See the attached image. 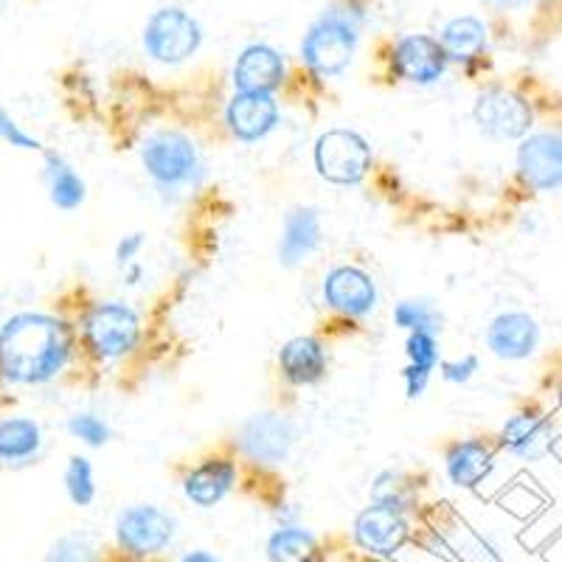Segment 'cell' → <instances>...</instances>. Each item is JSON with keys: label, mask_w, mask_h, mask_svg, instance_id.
I'll return each instance as SVG.
<instances>
[{"label": "cell", "mask_w": 562, "mask_h": 562, "mask_svg": "<svg viewBox=\"0 0 562 562\" xmlns=\"http://www.w3.org/2000/svg\"><path fill=\"white\" fill-rule=\"evenodd\" d=\"M74 333L57 315L18 313L0 326V378L12 385H43L63 374Z\"/></svg>", "instance_id": "obj_1"}, {"label": "cell", "mask_w": 562, "mask_h": 562, "mask_svg": "<svg viewBox=\"0 0 562 562\" xmlns=\"http://www.w3.org/2000/svg\"><path fill=\"white\" fill-rule=\"evenodd\" d=\"M358 18L349 12H324L301 43V59L315 77L333 79L349 68L358 48Z\"/></svg>", "instance_id": "obj_2"}, {"label": "cell", "mask_w": 562, "mask_h": 562, "mask_svg": "<svg viewBox=\"0 0 562 562\" xmlns=\"http://www.w3.org/2000/svg\"><path fill=\"white\" fill-rule=\"evenodd\" d=\"M140 164H144V172L164 192L192 186L203 169L194 140L178 130H160V133L149 135L140 147Z\"/></svg>", "instance_id": "obj_3"}, {"label": "cell", "mask_w": 562, "mask_h": 562, "mask_svg": "<svg viewBox=\"0 0 562 562\" xmlns=\"http://www.w3.org/2000/svg\"><path fill=\"white\" fill-rule=\"evenodd\" d=\"M82 338L97 360H119L138 346L140 318L124 301H99L85 313Z\"/></svg>", "instance_id": "obj_4"}, {"label": "cell", "mask_w": 562, "mask_h": 562, "mask_svg": "<svg viewBox=\"0 0 562 562\" xmlns=\"http://www.w3.org/2000/svg\"><path fill=\"white\" fill-rule=\"evenodd\" d=\"M313 160L326 183L358 186L369 175L374 155L369 140L355 130H329L315 140Z\"/></svg>", "instance_id": "obj_5"}, {"label": "cell", "mask_w": 562, "mask_h": 562, "mask_svg": "<svg viewBox=\"0 0 562 562\" xmlns=\"http://www.w3.org/2000/svg\"><path fill=\"white\" fill-rule=\"evenodd\" d=\"M203 43V29L178 7L158 9L144 26V52L160 65H183Z\"/></svg>", "instance_id": "obj_6"}, {"label": "cell", "mask_w": 562, "mask_h": 562, "mask_svg": "<svg viewBox=\"0 0 562 562\" xmlns=\"http://www.w3.org/2000/svg\"><path fill=\"white\" fill-rule=\"evenodd\" d=\"M115 540L127 554L153 557L175 540V518L153 504H135L115 518Z\"/></svg>", "instance_id": "obj_7"}, {"label": "cell", "mask_w": 562, "mask_h": 562, "mask_svg": "<svg viewBox=\"0 0 562 562\" xmlns=\"http://www.w3.org/2000/svg\"><path fill=\"white\" fill-rule=\"evenodd\" d=\"M473 119L481 133L495 140H524L535 124L529 102L506 88H490L479 93L473 104Z\"/></svg>", "instance_id": "obj_8"}, {"label": "cell", "mask_w": 562, "mask_h": 562, "mask_svg": "<svg viewBox=\"0 0 562 562\" xmlns=\"http://www.w3.org/2000/svg\"><path fill=\"white\" fill-rule=\"evenodd\" d=\"M239 450L248 456L250 461L265 467H276L281 461H288L290 450L295 445V428L288 416L281 414H254L248 422H243L239 428Z\"/></svg>", "instance_id": "obj_9"}, {"label": "cell", "mask_w": 562, "mask_h": 562, "mask_svg": "<svg viewBox=\"0 0 562 562\" xmlns=\"http://www.w3.org/2000/svg\"><path fill=\"white\" fill-rule=\"evenodd\" d=\"M450 59L441 43L428 34H405L391 48V70L411 85H436Z\"/></svg>", "instance_id": "obj_10"}, {"label": "cell", "mask_w": 562, "mask_h": 562, "mask_svg": "<svg viewBox=\"0 0 562 562\" xmlns=\"http://www.w3.org/2000/svg\"><path fill=\"white\" fill-rule=\"evenodd\" d=\"M321 293H324L326 307L346 315V318H366L369 313H374L380 301L374 279L355 265H338V268L329 270L324 276Z\"/></svg>", "instance_id": "obj_11"}, {"label": "cell", "mask_w": 562, "mask_h": 562, "mask_svg": "<svg viewBox=\"0 0 562 562\" xmlns=\"http://www.w3.org/2000/svg\"><path fill=\"white\" fill-rule=\"evenodd\" d=\"M518 175L535 192L562 189V135H526L518 147Z\"/></svg>", "instance_id": "obj_12"}, {"label": "cell", "mask_w": 562, "mask_h": 562, "mask_svg": "<svg viewBox=\"0 0 562 562\" xmlns=\"http://www.w3.org/2000/svg\"><path fill=\"white\" fill-rule=\"evenodd\" d=\"M408 531L411 526L403 512H394L380 504H369L355 518V543L369 554H396L408 540Z\"/></svg>", "instance_id": "obj_13"}, {"label": "cell", "mask_w": 562, "mask_h": 562, "mask_svg": "<svg viewBox=\"0 0 562 562\" xmlns=\"http://www.w3.org/2000/svg\"><path fill=\"white\" fill-rule=\"evenodd\" d=\"M540 344V326L529 313H501L486 326V349L501 360H526Z\"/></svg>", "instance_id": "obj_14"}, {"label": "cell", "mask_w": 562, "mask_h": 562, "mask_svg": "<svg viewBox=\"0 0 562 562\" xmlns=\"http://www.w3.org/2000/svg\"><path fill=\"white\" fill-rule=\"evenodd\" d=\"M284 57L276 52L273 45L256 43L248 45L237 57L234 65V88L237 93H268L273 97L276 90L284 85Z\"/></svg>", "instance_id": "obj_15"}, {"label": "cell", "mask_w": 562, "mask_h": 562, "mask_svg": "<svg viewBox=\"0 0 562 562\" xmlns=\"http://www.w3.org/2000/svg\"><path fill=\"white\" fill-rule=\"evenodd\" d=\"M225 124L234 138L256 144L279 127V102L268 93H237L225 110Z\"/></svg>", "instance_id": "obj_16"}, {"label": "cell", "mask_w": 562, "mask_h": 562, "mask_svg": "<svg viewBox=\"0 0 562 562\" xmlns=\"http://www.w3.org/2000/svg\"><path fill=\"white\" fill-rule=\"evenodd\" d=\"M324 239V225H321V214L313 205H295L284 217L279 237V262L281 268H299L321 248Z\"/></svg>", "instance_id": "obj_17"}, {"label": "cell", "mask_w": 562, "mask_h": 562, "mask_svg": "<svg viewBox=\"0 0 562 562\" xmlns=\"http://www.w3.org/2000/svg\"><path fill=\"white\" fill-rule=\"evenodd\" d=\"M501 448L515 459L540 461L554 448V428L543 414L520 411L512 414L501 428Z\"/></svg>", "instance_id": "obj_18"}, {"label": "cell", "mask_w": 562, "mask_h": 562, "mask_svg": "<svg viewBox=\"0 0 562 562\" xmlns=\"http://www.w3.org/2000/svg\"><path fill=\"white\" fill-rule=\"evenodd\" d=\"M495 470V450L484 439L453 441L445 453V473L459 490H475Z\"/></svg>", "instance_id": "obj_19"}, {"label": "cell", "mask_w": 562, "mask_h": 562, "mask_svg": "<svg viewBox=\"0 0 562 562\" xmlns=\"http://www.w3.org/2000/svg\"><path fill=\"white\" fill-rule=\"evenodd\" d=\"M326 366L329 355L326 346L313 335H301V338L288 340L279 351V369L284 380L293 385H315L326 378Z\"/></svg>", "instance_id": "obj_20"}, {"label": "cell", "mask_w": 562, "mask_h": 562, "mask_svg": "<svg viewBox=\"0 0 562 562\" xmlns=\"http://www.w3.org/2000/svg\"><path fill=\"white\" fill-rule=\"evenodd\" d=\"M234 484H237V464L217 456V459H205L203 464H198L192 473L186 475L183 492L194 506L211 509L234 490Z\"/></svg>", "instance_id": "obj_21"}, {"label": "cell", "mask_w": 562, "mask_h": 562, "mask_svg": "<svg viewBox=\"0 0 562 562\" xmlns=\"http://www.w3.org/2000/svg\"><path fill=\"white\" fill-rule=\"evenodd\" d=\"M405 355H408V366L403 371L405 394H408V400H416V396L425 394L430 374L439 366V338H436V333H408Z\"/></svg>", "instance_id": "obj_22"}, {"label": "cell", "mask_w": 562, "mask_h": 562, "mask_svg": "<svg viewBox=\"0 0 562 562\" xmlns=\"http://www.w3.org/2000/svg\"><path fill=\"white\" fill-rule=\"evenodd\" d=\"M439 43L448 54L450 63L470 65L475 59H481V54L486 52V26L484 20L479 18H453L450 23H445L439 34Z\"/></svg>", "instance_id": "obj_23"}, {"label": "cell", "mask_w": 562, "mask_h": 562, "mask_svg": "<svg viewBox=\"0 0 562 562\" xmlns=\"http://www.w3.org/2000/svg\"><path fill=\"white\" fill-rule=\"evenodd\" d=\"M43 448V430L29 416H9L0 419V461L23 464L32 461Z\"/></svg>", "instance_id": "obj_24"}, {"label": "cell", "mask_w": 562, "mask_h": 562, "mask_svg": "<svg viewBox=\"0 0 562 562\" xmlns=\"http://www.w3.org/2000/svg\"><path fill=\"white\" fill-rule=\"evenodd\" d=\"M45 183H48L52 203L63 211H77L85 203V198H88L85 180L59 155H48L45 158Z\"/></svg>", "instance_id": "obj_25"}, {"label": "cell", "mask_w": 562, "mask_h": 562, "mask_svg": "<svg viewBox=\"0 0 562 562\" xmlns=\"http://www.w3.org/2000/svg\"><path fill=\"white\" fill-rule=\"evenodd\" d=\"M270 562H318V540L304 526H281L268 540Z\"/></svg>", "instance_id": "obj_26"}, {"label": "cell", "mask_w": 562, "mask_h": 562, "mask_svg": "<svg viewBox=\"0 0 562 562\" xmlns=\"http://www.w3.org/2000/svg\"><path fill=\"white\" fill-rule=\"evenodd\" d=\"M371 504L389 506L394 512H408L414 504V486L405 479L403 473H394V470H383L378 479L371 481Z\"/></svg>", "instance_id": "obj_27"}, {"label": "cell", "mask_w": 562, "mask_h": 562, "mask_svg": "<svg viewBox=\"0 0 562 562\" xmlns=\"http://www.w3.org/2000/svg\"><path fill=\"white\" fill-rule=\"evenodd\" d=\"M394 324L405 333H439L441 315L430 301L408 299L394 307Z\"/></svg>", "instance_id": "obj_28"}, {"label": "cell", "mask_w": 562, "mask_h": 562, "mask_svg": "<svg viewBox=\"0 0 562 562\" xmlns=\"http://www.w3.org/2000/svg\"><path fill=\"white\" fill-rule=\"evenodd\" d=\"M65 490L74 506H90L97 498V479H93V464L85 456H70L65 467Z\"/></svg>", "instance_id": "obj_29"}, {"label": "cell", "mask_w": 562, "mask_h": 562, "mask_svg": "<svg viewBox=\"0 0 562 562\" xmlns=\"http://www.w3.org/2000/svg\"><path fill=\"white\" fill-rule=\"evenodd\" d=\"M45 562H99L97 537L85 535V531L59 537L52 551L45 554Z\"/></svg>", "instance_id": "obj_30"}, {"label": "cell", "mask_w": 562, "mask_h": 562, "mask_svg": "<svg viewBox=\"0 0 562 562\" xmlns=\"http://www.w3.org/2000/svg\"><path fill=\"white\" fill-rule=\"evenodd\" d=\"M68 434L88 448H104L110 441V425L102 416L82 411V414H74L68 419Z\"/></svg>", "instance_id": "obj_31"}, {"label": "cell", "mask_w": 562, "mask_h": 562, "mask_svg": "<svg viewBox=\"0 0 562 562\" xmlns=\"http://www.w3.org/2000/svg\"><path fill=\"white\" fill-rule=\"evenodd\" d=\"M0 138L9 140V144L18 149H40V140L32 138L29 133H23V130L18 127V122L7 113L3 104H0Z\"/></svg>", "instance_id": "obj_32"}, {"label": "cell", "mask_w": 562, "mask_h": 562, "mask_svg": "<svg viewBox=\"0 0 562 562\" xmlns=\"http://www.w3.org/2000/svg\"><path fill=\"white\" fill-rule=\"evenodd\" d=\"M475 371H479V358H475V355H464L461 360H448V363H441V378L456 385L470 383V380L475 378Z\"/></svg>", "instance_id": "obj_33"}, {"label": "cell", "mask_w": 562, "mask_h": 562, "mask_svg": "<svg viewBox=\"0 0 562 562\" xmlns=\"http://www.w3.org/2000/svg\"><path fill=\"white\" fill-rule=\"evenodd\" d=\"M144 243H147V239H144V234H130V237H124L122 243L115 245V262L133 265V259L140 254Z\"/></svg>", "instance_id": "obj_34"}, {"label": "cell", "mask_w": 562, "mask_h": 562, "mask_svg": "<svg viewBox=\"0 0 562 562\" xmlns=\"http://www.w3.org/2000/svg\"><path fill=\"white\" fill-rule=\"evenodd\" d=\"M180 562H220V560L214 554H211V551L198 549V551H189V554L180 557Z\"/></svg>", "instance_id": "obj_35"}, {"label": "cell", "mask_w": 562, "mask_h": 562, "mask_svg": "<svg viewBox=\"0 0 562 562\" xmlns=\"http://www.w3.org/2000/svg\"><path fill=\"white\" fill-rule=\"evenodd\" d=\"M492 3H495L498 9H524L529 7L531 0H492Z\"/></svg>", "instance_id": "obj_36"}]
</instances>
